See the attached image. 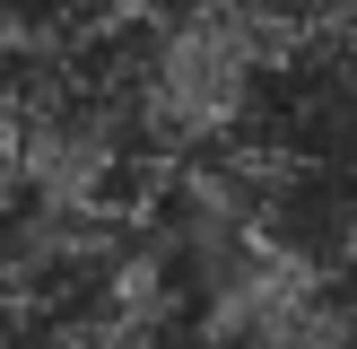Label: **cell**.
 Masks as SVG:
<instances>
[{"label": "cell", "mask_w": 357, "mask_h": 349, "mask_svg": "<svg viewBox=\"0 0 357 349\" xmlns=\"http://www.w3.org/2000/svg\"><path fill=\"white\" fill-rule=\"evenodd\" d=\"M0 131H9L17 192H35V201L131 218V227H149L174 201V157L139 105L131 35L0 61Z\"/></svg>", "instance_id": "cell-1"}, {"label": "cell", "mask_w": 357, "mask_h": 349, "mask_svg": "<svg viewBox=\"0 0 357 349\" xmlns=\"http://www.w3.org/2000/svg\"><path fill=\"white\" fill-rule=\"evenodd\" d=\"M192 349H357V279L236 262L201 288Z\"/></svg>", "instance_id": "cell-2"}, {"label": "cell", "mask_w": 357, "mask_h": 349, "mask_svg": "<svg viewBox=\"0 0 357 349\" xmlns=\"http://www.w3.org/2000/svg\"><path fill=\"white\" fill-rule=\"evenodd\" d=\"M166 9L174 0H0V61L105 44V35H131L149 17H166Z\"/></svg>", "instance_id": "cell-3"}, {"label": "cell", "mask_w": 357, "mask_h": 349, "mask_svg": "<svg viewBox=\"0 0 357 349\" xmlns=\"http://www.w3.org/2000/svg\"><path fill=\"white\" fill-rule=\"evenodd\" d=\"M17 201V166H9V131H0V209Z\"/></svg>", "instance_id": "cell-4"}]
</instances>
